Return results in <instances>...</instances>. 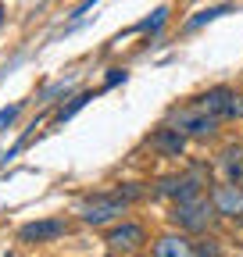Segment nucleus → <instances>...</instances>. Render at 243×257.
Instances as JSON below:
<instances>
[{
    "instance_id": "nucleus-1",
    "label": "nucleus",
    "mask_w": 243,
    "mask_h": 257,
    "mask_svg": "<svg viewBox=\"0 0 243 257\" xmlns=\"http://www.w3.org/2000/svg\"><path fill=\"white\" fill-rule=\"evenodd\" d=\"M129 211V204L118 197L114 189H100V193H89V197L79 200V221L82 225H93V229H104V225L118 221L122 214Z\"/></svg>"
},
{
    "instance_id": "nucleus-2",
    "label": "nucleus",
    "mask_w": 243,
    "mask_h": 257,
    "mask_svg": "<svg viewBox=\"0 0 243 257\" xmlns=\"http://www.w3.org/2000/svg\"><path fill=\"white\" fill-rule=\"evenodd\" d=\"M215 207H211L207 197H193V200H182V204H172V214L168 221L182 236H207V229L215 225Z\"/></svg>"
},
{
    "instance_id": "nucleus-3",
    "label": "nucleus",
    "mask_w": 243,
    "mask_h": 257,
    "mask_svg": "<svg viewBox=\"0 0 243 257\" xmlns=\"http://www.w3.org/2000/svg\"><path fill=\"white\" fill-rule=\"evenodd\" d=\"M204 186H207V168H204V165H193L190 172H179V175L158 179V182H154V197L172 200V204H182V200L204 197Z\"/></svg>"
},
{
    "instance_id": "nucleus-4",
    "label": "nucleus",
    "mask_w": 243,
    "mask_h": 257,
    "mask_svg": "<svg viewBox=\"0 0 243 257\" xmlns=\"http://www.w3.org/2000/svg\"><path fill=\"white\" fill-rule=\"evenodd\" d=\"M168 125L172 128H179L186 140H211L218 133V118H211L207 111H200L197 104H182V107H175L172 114H168Z\"/></svg>"
},
{
    "instance_id": "nucleus-5",
    "label": "nucleus",
    "mask_w": 243,
    "mask_h": 257,
    "mask_svg": "<svg viewBox=\"0 0 243 257\" xmlns=\"http://www.w3.org/2000/svg\"><path fill=\"white\" fill-rule=\"evenodd\" d=\"M200 111H207L211 118H218V121H236L243 118V93L229 89V86H211L207 93H200L197 100H193Z\"/></svg>"
},
{
    "instance_id": "nucleus-6",
    "label": "nucleus",
    "mask_w": 243,
    "mask_h": 257,
    "mask_svg": "<svg viewBox=\"0 0 243 257\" xmlns=\"http://www.w3.org/2000/svg\"><path fill=\"white\" fill-rule=\"evenodd\" d=\"M104 243L111 246V253H122V257H133L147 246V229L140 221H118L114 229H107Z\"/></svg>"
},
{
    "instance_id": "nucleus-7",
    "label": "nucleus",
    "mask_w": 243,
    "mask_h": 257,
    "mask_svg": "<svg viewBox=\"0 0 243 257\" xmlns=\"http://www.w3.org/2000/svg\"><path fill=\"white\" fill-rule=\"evenodd\" d=\"M207 200H211L218 218H229V221L243 218V186H236V182H225V179L215 182L207 189Z\"/></svg>"
},
{
    "instance_id": "nucleus-8",
    "label": "nucleus",
    "mask_w": 243,
    "mask_h": 257,
    "mask_svg": "<svg viewBox=\"0 0 243 257\" xmlns=\"http://www.w3.org/2000/svg\"><path fill=\"white\" fill-rule=\"evenodd\" d=\"M72 232V221L68 218H36V221H29L18 229V243H54L61 236H68Z\"/></svg>"
},
{
    "instance_id": "nucleus-9",
    "label": "nucleus",
    "mask_w": 243,
    "mask_h": 257,
    "mask_svg": "<svg viewBox=\"0 0 243 257\" xmlns=\"http://www.w3.org/2000/svg\"><path fill=\"white\" fill-rule=\"evenodd\" d=\"M150 150H154V154H161V157H182V154H186V136H182L179 133V128H172L168 121L165 125H158L154 128V133H150Z\"/></svg>"
},
{
    "instance_id": "nucleus-10",
    "label": "nucleus",
    "mask_w": 243,
    "mask_h": 257,
    "mask_svg": "<svg viewBox=\"0 0 243 257\" xmlns=\"http://www.w3.org/2000/svg\"><path fill=\"white\" fill-rule=\"evenodd\" d=\"M154 257H197V243L182 232H168L161 239H154Z\"/></svg>"
},
{
    "instance_id": "nucleus-11",
    "label": "nucleus",
    "mask_w": 243,
    "mask_h": 257,
    "mask_svg": "<svg viewBox=\"0 0 243 257\" xmlns=\"http://www.w3.org/2000/svg\"><path fill=\"white\" fill-rule=\"evenodd\" d=\"M218 168L225 175V182H243V143H225L218 154Z\"/></svg>"
},
{
    "instance_id": "nucleus-12",
    "label": "nucleus",
    "mask_w": 243,
    "mask_h": 257,
    "mask_svg": "<svg viewBox=\"0 0 243 257\" xmlns=\"http://www.w3.org/2000/svg\"><path fill=\"white\" fill-rule=\"evenodd\" d=\"M89 100H93V93H89V89H86V93H75L68 104H61V111L54 114V121H68V118H72V114H79V111H82Z\"/></svg>"
},
{
    "instance_id": "nucleus-13",
    "label": "nucleus",
    "mask_w": 243,
    "mask_h": 257,
    "mask_svg": "<svg viewBox=\"0 0 243 257\" xmlns=\"http://www.w3.org/2000/svg\"><path fill=\"white\" fill-rule=\"evenodd\" d=\"M229 11H232V4H218V8H207V11H200V15H193V18L186 22V32H197L200 25H207V22H215V18L229 15Z\"/></svg>"
},
{
    "instance_id": "nucleus-14",
    "label": "nucleus",
    "mask_w": 243,
    "mask_h": 257,
    "mask_svg": "<svg viewBox=\"0 0 243 257\" xmlns=\"http://www.w3.org/2000/svg\"><path fill=\"white\" fill-rule=\"evenodd\" d=\"M165 22H168V8H158L154 15H150V18H143V22H140L133 32H150V36H154V32H158Z\"/></svg>"
},
{
    "instance_id": "nucleus-15",
    "label": "nucleus",
    "mask_w": 243,
    "mask_h": 257,
    "mask_svg": "<svg viewBox=\"0 0 243 257\" xmlns=\"http://www.w3.org/2000/svg\"><path fill=\"white\" fill-rule=\"evenodd\" d=\"M114 193H118L126 204H136V200L143 197V186H140V182H122V186H114Z\"/></svg>"
},
{
    "instance_id": "nucleus-16",
    "label": "nucleus",
    "mask_w": 243,
    "mask_h": 257,
    "mask_svg": "<svg viewBox=\"0 0 243 257\" xmlns=\"http://www.w3.org/2000/svg\"><path fill=\"white\" fill-rule=\"evenodd\" d=\"M197 257H222V250H218V243L215 239H197Z\"/></svg>"
},
{
    "instance_id": "nucleus-17",
    "label": "nucleus",
    "mask_w": 243,
    "mask_h": 257,
    "mask_svg": "<svg viewBox=\"0 0 243 257\" xmlns=\"http://www.w3.org/2000/svg\"><path fill=\"white\" fill-rule=\"evenodd\" d=\"M118 82H126V68H107V79H104L100 89H114Z\"/></svg>"
},
{
    "instance_id": "nucleus-18",
    "label": "nucleus",
    "mask_w": 243,
    "mask_h": 257,
    "mask_svg": "<svg viewBox=\"0 0 243 257\" xmlns=\"http://www.w3.org/2000/svg\"><path fill=\"white\" fill-rule=\"evenodd\" d=\"M18 111H22V104H11V107H4V111H0V128H8V125L18 118Z\"/></svg>"
},
{
    "instance_id": "nucleus-19",
    "label": "nucleus",
    "mask_w": 243,
    "mask_h": 257,
    "mask_svg": "<svg viewBox=\"0 0 243 257\" xmlns=\"http://www.w3.org/2000/svg\"><path fill=\"white\" fill-rule=\"evenodd\" d=\"M93 4H97V0H82V4H79V8H75V11H72V15H75V18H79V15H86V11H89V8H93Z\"/></svg>"
},
{
    "instance_id": "nucleus-20",
    "label": "nucleus",
    "mask_w": 243,
    "mask_h": 257,
    "mask_svg": "<svg viewBox=\"0 0 243 257\" xmlns=\"http://www.w3.org/2000/svg\"><path fill=\"white\" fill-rule=\"evenodd\" d=\"M0 25H4V4H0Z\"/></svg>"
},
{
    "instance_id": "nucleus-21",
    "label": "nucleus",
    "mask_w": 243,
    "mask_h": 257,
    "mask_svg": "<svg viewBox=\"0 0 243 257\" xmlns=\"http://www.w3.org/2000/svg\"><path fill=\"white\" fill-rule=\"evenodd\" d=\"M107 257H122V253H107Z\"/></svg>"
},
{
    "instance_id": "nucleus-22",
    "label": "nucleus",
    "mask_w": 243,
    "mask_h": 257,
    "mask_svg": "<svg viewBox=\"0 0 243 257\" xmlns=\"http://www.w3.org/2000/svg\"><path fill=\"white\" fill-rule=\"evenodd\" d=\"M239 225H243V218H239Z\"/></svg>"
},
{
    "instance_id": "nucleus-23",
    "label": "nucleus",
    "mask_w": 243,
    "mask_h": 257,
    "mask_svg": "<svg viewBox=\"0 0 243 257\" xmlns=\"http://www.w3.org/2000/svg\"><path fill=\"white\" fill-rule=\"evenodd\" d=\"M239 186H243V182H239Z\"/></svg>"
}]
</instances>
